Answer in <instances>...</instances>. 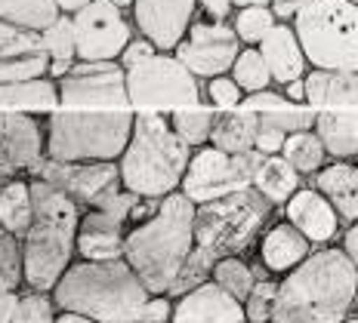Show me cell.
Returning <instances> with one entry per match:
<instances>
[{"label":"cell","instance_id":"6da1fadb","mask_svg":"<svg viewBox=\"0 0 358 323\" xmlns=\"http://www.w3.org/2000/svg\"><path fill=\"white\" fill-rule=\"evenodd\" d=\"M355 302L358 268L340 246H322L281 277L272 323H343Z\"/></svg>","mask_w":358,"mask_h":323},{"label":"cell","instance_id":"7a4b0ae2","mask_svg":"<svg viewBox=\"0 0 358 323\" xmlns=\"http://www.w3.org/2000/svg\"><path fill=\"white\" fill-rule=\"evenodd\" d=\"M28 188H31V225L19 237L22 280L34 292H50L71 265L74 234L84 209L43 179L28 182Z\"/></svg>","mask_w":358,"mask_h":323},{"label":"cell","instance_id":"3957f363","mask_svg":"<svg viewBox=\"0 0 358 323\" xmlns=\"http://www.w3.org/2000/svg\"><path fill=\"white\" fill-rule=\"evenodd\" d=\"M192 219L195 204L182 191H173L161 200L152 219L133 225L124 234V262L136 271L148 296H167L179 265L192 253Z\"/></svg>","mask_w":358,"mask_h":323},{"label":"cell","instance_id":"277c9868","mask_svg":"<svg viewBox=\"0 0 358 323\" xmlns=\"http://www.w3.org/2000/svg\"><path fill=\"white\" fill-rule=\"evenodd\" d=\"M53 305L96 323H127L148 302V290L124 259L69 265L56 280Z\"/></svg>","mask_w":358,"mask_h":323},{"label":"cell","instance_id":"5b68a950","mask_svg":"<svg viewBox=\"0 0 358 323\" xmlns=\"http://www.w3.org/2000/svg\"><path fill=\"white\" fill-rule=\"evenodd\" d=\"M192 148L173 133L161 111L133 114V130L124 154L117 157L121 185L139 197H167L179 191Z\"/></svg>","mask_w":358,"mask_h":323},{"label":"cell","instance_id":"8992f818","mask_svg":"<svg viewBox=\"0 0 358 323\" xmlns=\"http://www.w3.org/2000/svg\"><path fill=\"white\" fill-rule=\"evenodd\" d=\"M133 130V111L59 108L50 114L43 154L53 160H117Z\"/></svg>","mask_w":358,"mask_h":323},{"label":"cell","instance_id":"52a82bcc","mask_svg":"<svg viewBox=\"0 0 358 323\" xmlns=\"http://www.w3.org/2000/svg\"><path fill=\"white\" fill-rule=\"evenodd\" d=\"M272 209L275 206L253 185L213 197L207 204H195V219H192L195 246L207 250L213 259L248 253L266 231Z\"/></svg>","mask_w":358,"mask_h":323},{"label":"cell","instance_id":"ba28073f","mask_svg":"<svg viewBox=\"0 0 358 323\" xmlns=\"http://www.w3.org/2000/svg\"><path fill=\"white\" fill-rule=\"evenodd\" d=\"M290 28L312 68L358 71V3L309 0L290 19Z\"/></svg>","mask_w":358,"mask_h":323},{"label":"cell","instance_id":"9c48e42d","mask_svg":"<svg viewBox=\"0 0 358 323\" xmlns=\"http://www.w3.org/2000/svg\"><path fill=\"white\" fill-rule=\"evenodd\" d=\"M127 77V102L136 111H158V108H185L198 105L201 87L198 77L179 62L176 56L155 52L145 62L124 68Z\"/></svg>","mask_w":358,"mask_h":323},{"label":"cell","instance_id":"30bf717a","mask_svg":"<svg viewBox=\"0 0 358 323\" xmlns=\"http://www.w3.org/2000/svg\"><path fill=\"white\" fill-rule=\"evenodd\" d=\"M257 148L244 154H226L220 148L207 145L192 151L189 167L182 172V182H179V191L192 200V204H207L213 197H222V194L241 191V188H250L253 170H257L259 160Z\"/></svg>","mask_w":358,"mask_h":323},{"label":"cell","instance_id":"8fae6325","mask_svg":"<svg viewBox=\"0 0 358 323\" xmlns=\"http://www.w3.org/2000/svg\"><path fill=\"white\" fill-rule=\"evenodd\" d=\"M59 105L87 111H121L127 102V77L117 59L111 62H74L69 74L59 77Z\"/></svg>","mask_w":358,"mask_h":323},{"label":"cell","instance_id":"7c38bea8","mask_svg":"<svg viewBox=\"0 0 358 323\" xmlns=\"http://www.w3.org/2000/svg\"><path fill=\"white\" fill-rule=\"evenodd\" d=\"M28 172L65 191L80 209H96L111 191L121 188L115 160H53L43 154Z\"/></svg>","mask_w":358,"mask_h":323},{"label":"cell","instance_id":"4fadbf2b","mask_svg":"<svg viewBox=\"0 0 358 323\" xmlns=\"http://www.w3.org/2000/svg\"><path fill=\"white\" fill-rule=\"evenodd\" d=\"M71 25L74 52L80 62H111L133 37L121 6H115L111 0H90L87 6L71 13Z\"/></svg>","mask_w":358,"mask_h":323},{"label":"cell","instance_id":"5bb4252c","mask_svg":"<svg viewBox=\"0 0 358 323\" xmlns=\"http://www.w3.org/2000/svg\"><path fill=\"white\" fill-rule=\"evenodd\" d=\"M241 40L235 37V28L226 22H192L185 37L173 47V56L185 65L195 77L210 80L216 74H226L232 68Z\"/></svg>","mask_w":358,"mask_h":323},{"label":"cell","instance_id":"9a60e30c","mask_svg":"<svg viewBox=\"0 0 358 323\" xmlns=\"http://www.w3.org/2000/svg\"><path fill=\"white\" fill-rule=\"evenodd\" d=\"M43 157V130L25 111H0V176L28 172Z\"/></svg>","mask_w":358,"mask_h":323},{"label":"cell","instance_id":"2e32d148","mask_svg":"<svg viewBox=\"0 0 358 323\" xmlns=\"http://www.w3.org/2000/svg\"><path fill=\"white\" fill-rule=\"evenodd\" d=\"M198 0H133V19L155 50H173L195 22Z\"/></svg>","mask_w":358,"mask_h":323},{"label":"cell","instance_id":"e0dca14e","mask_svg":"<svg viewBox=\"0 0 358 323\" xmlns=\"http://www.w3.org/2000/svg\"><path fill=\"white\" fill-rule=\"evenodd\" d=\"M50 56L41 43V31L0 22V84L43 77Z\"/></svg>","mask_w":358,"mask_h":323},{"label":"cell","instance_id":"ac0fdd59","mask_svg":"<svg viewBox=\"0 0 358 323\" xmlns=\"http://www.w3.org/2000/svg\"><path fill=\"white\" fill-rule=\"evenodd\" d=\"M170 323H248V317H244V305L235 296L207 280L179 296L170 311Z\"/></svg>","mask_w":358,"mask_h":323},{"label":"cell","instance_id":"d6986e66","mask_svg":"<svg viewBox=\"0 0 358 323\" xmlns=\"http://www.w3.org/2000/svg\"><path fill=\"white\" fill-rule=\"evenodd\" d=\"M285 219L294 225L300 234L309 240L312 246H327L334 237L340 234V219L334 213V206L327 204V197L315 188L300 185L290 200L285 204Z\"/></svg>","mask_w":358,"mask_h":323},{"label":"cell","instance_id":"ffe728a7","mask_svg":"<svg viewBox=\"0 0 358 323\" xmlns=\"http://www.w3.org/2000/svg\"><path fill=\"white\" fill-rule=\"evenodd\" d=\"M124 222L111 219L102 209L80 213L78 234H74V253H80L84 262H108L124 259Z\"/></svg>","mask_w":358,"mask_h":323},{"label":"cell","instance_id":"44dd1931","mask_svg":"<svg viewBox=\"0 0 358 323\" xmlns=\"http://www.w3.org/2000/svg\"><path fill=\"white\" fill-rule=\"evenodd\" d=\"M257 50L263 56L268 74H272V84H278V87L290 84V80H300L309 71V62H306L303 47L296 40L290 22H275L272 31L257 43Z\"/></svg>","mask_w":358,"mask_h":323},{"label":"cell","instance_id":"7402d4cb","mask_svg":"<svg viewBox=\"0 0 358 323\" xmlns=\"http://www.w3.org/2000/svg\"><path fill=\"white\" fill-rule=\"evenodd\" d=\"M312 188L327 197L340 225L358 222V160H327L312 172Z\"/></svg>","mask_w":358,"mask_h":323},{"label":"cell","instance_id":"603a6c76","mask_svg":"<svg viewBox=\"0 0 358 323\" xmlns=\"http://www.w3.org/2000/svg\"><path fill=\"white\" fill-rule=\"evenodd\" d=\"M315 136L331 160H358V105L355 108H315Z\"/></svg>","mask_w":358,"mask_h":323},{"label":"cell","instance_id":"cb8c5ba5","mask_svg":"<svg viewBox=\"0 0 358 323\" xmlns=\"http://www.w3.org/2000/svg\"><path fill=\"white\" fill-rule=\"evenodd\" d=\"M309 253H312V243L287 219L275 222L272 228H266L263 237H259V262H263V268L268 274H287L290 268L300 265Z\"/></svg>","mask_w":358,"mask_h":323},{"label":"cell","instance_id":"d4e9b609","mask_svg":"<svg viewBox=\"0 0 358 323\" xmlns=\"http://www.w3.org/2000/svg\"><path fill=\"white\" fill-rule=\"evenodd\" d=\"M309 108H355L358 105V71H324L312 68L303 77Z\"/></svg>","mask_w":358,"mask_h":323},{"label":"cell","instance_id":"484cf974","mask_svg":"<svg viewBox=\"0 0 358 323\" xmlns=\"http://www.w3.org/2000/svg\"><path fill=\"white\" fill-rule=\"evenodd\" d=\"M257 126H259V114H253V111H241V108L220 111V114H213V126H210L207 145L220 148V151H226V154L253 151Z\"/></svg>","mask_w":358,"mask_h":323},{"label":"cell","instance_id":"4316f807","mask_svg":"<svg viewBox=\"0 0 358 323\" xmlns=\"http://www.w3.org/2000/svg\"><path fill=\"white\" fill-rule=\"evenodd\" d=\"M250 185L257 188V191L263 194L275 209H278V206H285L290 200V194L303 185V176L290 167L281 154H263L257 160V170H253Z\"/></svg>","mask_w":358,"mask_h":323},{"label":"cell","instance_id":"83f0119b","mask_svg":"<svg viewBox=\"0 0 358 323\" xmlns=\"http://www.w3.org/2000/svg\"><path fill=\"white\" fill-rule=\"evenodd\" d=\"M59 105V89L47 77L0 84V111H53Z\"/></svg>","mask_w":358,"mask_h":323},{"label":"cell","instance_id":"f1b7e54d","mask_svg":"<svg viewBox=\"0 0 358 323\" xmlns=\"http://www.w3.org/2000/svg\"><path fill=\"white\" fill-rule=\"evenodd\" d=\"M0 225L10 234L22 237L31 225V188L22 179H6L0 188Z\"/></svg>","mask_w":358,"mask_h":323},{"label":"cell","instance_id":"f546056e","mask_svg":"<svg viewBox=\"0 0 358 323\" xmlns=\"http://www.w3.org/2000/svg\"><path fill=\"white\" fill-rule=\"evenodd\" d=\"M281 157L294 167L300 176H312L327 163V151L322 139L315 136V130H296L287 133L285 145H281Z\"/></svg>","mask_w":358,"mask_h":323},{"label":"cell","instance_id":"4dcf8cb0","mask_svg":"<svg viewBox=\"0 0 358 323\" xmlns=\"http://www.w3.org/2000/svg\"><path fill=\"white\" fill-rule=\"evenodd\" d=\"M56 0H0V22H10L19 28H31V31H43L59 19Z\"/></svg>","mask_w":358,"mask_h":323},{"label":"cell","instance_id":"1f68e13d","mask_svg":"<svg viewBox=\"0 0 358 323\" xmlns=\"http://www.w3.org/2000/svg\"><path fill=\"white\" fill-rule=\"evenodd\" d=\"M170 126L179 139L189 148L207 145L210 139V126H213V111L201 108V105H185V108H170Z\"/></svg>","mask_w":358,"mask_h":323},{"label":"cell","instance_id":"d6a6232c","mask_svg":"<svg viewBox=\"0 0 358 323\" xmlns=\"http://www.w3.org/2000/svg\"><path fill=\"white\" fill-rule=\"evenodd\" d=\"M210 280L216 283V287L226 290L229 296H235L238 302L244 305V299H248V292L253 290L257 277H253V268L241 259V255H226V259H216V262H213Z\"/></svg>","mask_w":358,"mask_h":323},{"label":"cell","instance_id":"836d02e7","mask_svg":"<svg viewBox=\"0 0 358 323\" xmlns=\"http://www.w3.org/2000/svg\"><path fill=\"white\" fill-rule=\"evenodd\" d=\"M232 74L229 77L235 80L238 87H241V93H259V89H268V84H272V74H268L263 56H259L257 47H241L232 62V68H229Z\"/></svg>","mask_w":358,"mask_h":323},{"label":"cell","instance_id":"e575fe53","mask_svg":"<svg viewBox=\"0 0 358 323\" xmlns=\"http://www.w3.org/2000/svg\"><path fill=\"white\" fill-rule=\"evenodd\" d=\"M213 255L207 253V250H201V246H192V253L185 255V262L179 265V271L173 277V283H170V290H167V296H182V292H189V290H195L201 287V283H207L210 280V274H213Z\"/></svg>","mask_w":358,"mask_h":323},{"label":"cell","instance_id":"d590c367","mask_svg":"<svg viewBox=\"0 0 358 323\" xmlns=\"http://www.w3.org/2000/svg\"><path fill=\"white\" fill-rule=\"evenodd\" d=\"M275 13H272V6H241L238 10V16L232 22V28H235V37L241 43H248V47H257L263 37L272 31V25H275Z\"/></svg>","mask_w":358,"mask_h":323},{"label":"cell","instance_id":"8d00e7d4","mask_svg":"<svg viewBox=\"0 0 358 323\" xmlns=\"http://www.w3.org/2000/svg\"><path fill=\"white\" fill-rule=\"evenodd\" d=\"M41 43H43V50H47L50 62H74L78 52H74L71 16H62V13H59V19L53 22V25H47L41 31Z\"/></svg>","mask_w":358,"mask_h":323},{"label":"cell","instance_id":"74e56055","mask_svg":"<svg viewBox=\"0 0 358 323\" xmlns=\"http://www.w3.org/2000/svg\"><path fill=\"white\" fill-rule=\"evenodd\" d=\"M22 283V243L0 225V292H13Z\"/></svg>","mask_w":358,"mask_h":323},{"label":"cell","instance_id":"f35d334b","mask_svg":"<svg viewBox=\"0 0 358 323\" xmlns=\"http://www.w3.org/2000/svg\"><path fill=\"white\" fill-rule=\"evenodd\" d=\"M275 292H278V280H272V277H263V280L253 283V290L244 299V317H248V323H272Z\"/></svg>","mask_w":358,"mask_h":323},{"label":"cell","instance_id":"ab89813d","mask_svg":"<svg viewBox=\"0 0 358 323\" xmlns=\"http://www.w3.org/2000/svg\"><path fill=\"white\" fill-rule=\"evenodd\" d=\"M13 323H56V305L47 292H28L19 299Z\"/></svg>","mask_w":358,"mask_h":323},{"label":"cell","instance_id":"60d3db41","mask_svg":"<svg viewBox=\"0 0 358 323\" xmlns=\"http://www.w3.org/2000/svg\"><path fill=\"white\" fill-rule=\"evenodd\" d=\"M207 99H210L213 108L229 111V108H238V105H241L244 93L229 74H216V77H210V84H207Z\"/></svg>","mask_w":358,"mask_h":323},{"label":"cell","instance_id":"b9f144b4","mask_svg":"<svg viewBox=\"0 0 358 323\" xmlns=\"http://www.w3.org/2000/svg\"><path fill=\"white\" fill-rule=\"evenodd\" d=\"M290 99H285V93H275V89H259V93H248L241 99L238 108L241 111H253V114H268V111H285L290 108Z\"/></svg>","mask_w":358,"mask_h":323},{"label":"cell","instance_id":"7bdbcfd3","mask_svg":"<svg viewBox=\"0 0 358 323\" xmlns=\"http://www.w3.org/2000/svg\"><path fill=\"white\" fill-rule=\"evenodd\" d=\"M170 311H173V305H170L167 296H148V302L139 308L127 323H167Z\"/></svg>","mask_w":358,"mask_h":323},{"label":"cell","instance_id":"ee69618b","mask_svg":"<svg viewBox=\"0 0 358 323\" xmlns=\"http://www.w3.org/2000/svg\"><path fill=\"white\" fill-rule=\"evenodd\" d=\"M155 52H158V50H155L152 40H145V37H143V40H133V37H130V43H127L124 52L117 59H121V68H133V65L145 62V59L155 56Z\"/></svg>","mask_w":358,"mask_h":323},{"label":"cell","instance_id":"f6af8a7d","mask_svg":"<svg viewBox=\"0 0 358 323\" xmlns=\"http://www.w3.org/2000/svg\"><path fill=\"white\" fill-rule=\"evenodd\" d=\"M198 6L204 10V16L213 22H226L232 16V0H198Z\"/></svg>","mask_w":358,"mask_h":323},{"label":"cell","instance_id":"bcb514c9","mask_svg":"<svg viewBox=\"0 0 358 323\" xmlns=\"http://www.w3.org/2000/svg\"><path fill=\"white\" fill-rule=\"evenodd\" d=\"M161 200L164 197H139L136 204H133L130 209V222H145V219H152L155 213H158V206H161Z\"/></svg>","mask_w":358,"mask_h":323},{"label":"cell","instance_id":"7dc6e473","mask_svg":"<svg viewBox=\"0 0 358 323\" xmlns=\"http://www.w3.org/2000/svg\"><path fill=\"white\" fill-rule=\"evenodd\" d=\"M309 3V0H272V13H275V19L278 22H290L296 16V10H300V6H306Z\"/></svg>","mask_w":358,"mask_h":323},{"label":"cell","instance_id":"c3c4849f","mask_svg":"<svg viewBox=\"0 0 358 323\" xmlns=\"http://www.w3.org/2000/svg\"><path fill=\"white\" fill-rule=\"evenodd\" d=\"M340 250L346 253V259L358 268V222H352L346 228V234H343V240H340Z\"/></svg>","mask_w":358,"mask_h":323},{"label":"cell","instance_id":"681fc988","mask_svg":"<svg viewBox=\"0 0 358 323\" xmlns=\"http://www.w3.org/2000/svg\"><path fill=\"white\" fill-rule=\"evenodd\" d=\"M19 299L16 290L13 292H0V323H13V317H16V308H19Z\"/></svg>","mask_w":358,"mask_h":323},{"label":"cell","instance_id":"f907efd6","mask_svg":"<svg viewBox=\"0 0 358 323\" xmlns=\"http://www.w3.org/2000/svg\"><path fill=\"white\" fill-rule=\"evenodd\" d=\"M281 89H285V99H290L294 105H306V84H303V77L300 80H290V84H285Z\"/></svg>","mask_w":358,"mask_h":323},{"label":"cell","instance_id":"816d5d0a","mask_svg":"<svg viewBox=\"0 0 358 323\" xmlns=\"http://www.w3.org/2000/svg\"><path fill=\"white\" fill-rule=\"evenodd\" d=\"M90 0H56V6L62 13H74V10H80V6H87Z\"/></svg>","mask_w":358,"mask_h":323},{"label":"cell","instance_id":"f5cc1de1","mask_svg":"<svg viewBox=\"0 0 358 323\" xmlns=\"http://www.w3.org/2000/svg\"><path fill=\"white\" fill-rule=\"evenodd\" d=\"M56 323H96V320H90V317H80V314H71V311H62L56 317Z\"/></svg>","mask_w":358,"mask_h":323},{"label":"cell","instance_id":"db71d44e","mask_svg":"<svg viewBox=\"0 0 358 323\" xmlns=\"http://www.w3.org/2000/svg\"><path fill=\"white\" fill-rule=\"evenodd\" d=\"M272 3V0H232V6H238V10H241V6H268Z\"/></svg>","mask_w":358,"mask_h":323},{"label":"cell","instance_id":"11a10c76","mask_svg":"<svg viewBox=\"0 0 358 323\" xmlns=\"http://www.w3.org/2000/svg\"><path fill=\"white\" fill-rule=\"evenodd\" d=\"M111 3L121 6V10H124V6H133V0H111Z\"/></svg>","mask_w":358,"mask_h":323},{"label":"cell","instance_id":"9f6ffc18","mask_svg":"<svg viewBox=\"0 0 358 323\" xmlns=\"http://www.w3.org/2000/svg\"><path fill=\"white\" fill-rule=\"evenodd\" d=\"M343 323H358V314H349V317L343 320Z\"/></svg>","mask_w":358,"mask_h":323},{"label":"cell","instance_id":"6f0895ef","mask_svg":"<svg viewBox=\"0 0 358 323\" xmlns=\"http://www.w3.org/2000/svg\"><path fill=\"white\" fill-rule=\"evenodd\" d=\"M3 182H6V179H3V176H0V188H3Z\"/></svg>","mask_w":358,"mask_h":323},{"label":"cell","instance_id":"680465c9","mask_svg":"<svg viewBox=\"0 0 358 323\" xmlns=\"http://www.w3.org/2000/svg\"><path fill=\"white\" fill-rule=\"evenodd\" d=\"M352 3H358V0H352Z\"/></svg>","mask_w":358,"mask_h":323}]
</instances>
